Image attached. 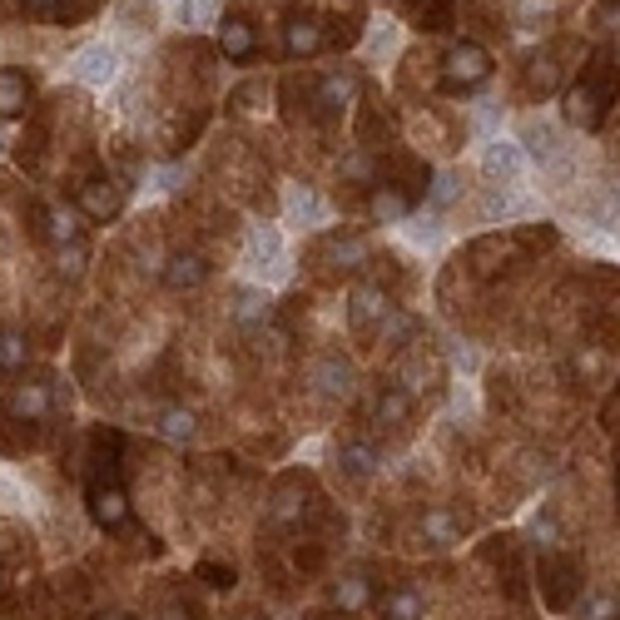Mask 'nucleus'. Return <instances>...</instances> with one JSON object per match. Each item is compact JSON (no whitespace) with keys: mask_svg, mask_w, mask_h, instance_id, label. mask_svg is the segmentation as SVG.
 <instances>
[{"mask_svg":"<svg viewBox=\"0 0 620 620\" xmlns=\"http://www.w3.org/2000/svg\"><path fill=\"white\" fill-rule=\"evenodd\" d=\"M268 95V85L263 80H248V85H239L234 90V110H258V100Z\"/></svg>","mask_w":620,"mask_h":620,"instance_id":"obj_31","label":"nucleus"},{"mask_svg":"<svg viewBox=\"0 0 620 620\" xmlns=\"http://www.w3.org/2000/svg\"><path fill=\"white\" fill-rule=\"evenodd\" d=\"M521 139L531 144V154H536V159H556V149H561V144H556V129H546V124H526V129H521Z\"/></svg>","mask_w":620,"mask_h":620,"instance_id":"obj_21","label":"nucleus"},{"mask_svg":"<svg viewBox=\"0 0 620 620\" xmlns=\"http://www.w3.org/2000/svg\"><path fill=\"white\" fill-rule=\"evenodd\" d=\"M611 95H616V75H611V60L601 55L586 75H581V85L566 95V115L576 124H601V115H606V105H611Z\"/></svg>","mask_w":620,"mask_h":620,"instance_id":"obj_1","label":"nucleus"},{"mask_svg":"<svg viewBox=\"0 0 620 620\" xmlns=\"http://www.w3.org/2000/svg\"><path fill=\"white\" fill-rule=\"evenodd\" d=\"M70 70H75L80 85H110V80L120 75V55H115L110 45H85Z\"/></svg>","mask_w":620,"mask_h":620,"instance_id":"obj_6","label":"nucleus"},{"mask_svg":"<svg viewBox=\"0 0 620 620\" xmlns=\"http://www.w3.org/2000/svg\"><path fill=\"white\" fill-rule=\"evenodd\" d=\"M159 620H184V611H164V616Z\"/></svg>","mask_w":620,"mask_h":620,"instance_id":"obj_39","label":"nucleus"},{"mask_svg":"<svg viewBox=\"0 0 620 620\" xmlns=\"http://www.w3.org/2000/svg\"><path fill=\"white\" fill-rule=\"evenodd\" d=\"M25 363V338L20 333H0V372H15Z\"/></svg>","mask_w":620,"mask_h":620,"instance_id":"obj_27","label":"nucleus"},{"mask_svg":"<svg viewBox=\"0 0 620 620\" xmlns=\"http://www.w3.org/2000/svg\"><path fill=\"white\" fill-rule=\"evenodd\" d=\"M194 412H184V407H169L164 417H159V437L164 442H174V447H184V442H194Z\"/></svg>","mask_w":620,"mask_h":620,"instance_id":"obj_16","label":"nucleus"},{"mask_svg":"<svg viewBox=\"0 0 620 620\" xmlns=\"http://www.w3.org/2000/svg\"><path fill=\"white\" fill-rule=\"evenodd\" d=\"M328 258L343 263V268H358V263L368 258V244H363V239H333V244H328Z\"/></svg>","mask_w":620,"mask_h":620,"instance_id":"obj_23","label":"nucleus"},{"mask_svg":"<svg viewBox=\"0 0 620 620\" xmlns=\"http://www.w3.org/2000/svg\"><path fill=\"white\" fill-rule=\"evenodd\" d=\"M407 209H412V199L397 194V189H387V184L368 199V214L377 219V224H397V219H407Z\"/></svg>","mask_w":620,"mask_h":620,"instance_id":"obj_15","label":"nucleus"},{"mask_svg":"<svg viewBox=\"0 0 620 620\" xmlns=\"http://www.w3.org/2000/svg\"><path fill=\"white\" fill-rule=\"evenodd\" d=\"M482 169H487V179L516 184V179H521V169H526V159H521V144H511V139H496L492 149L482 154Z\"/></svg>","mask_w":620,"mask_h":620,"instance_id":"obj_10","label":"nucleus"},{"mask_svg":"<svg viewBox=\"0 0 620 620\" xmlns=\"http://www.w3.org/2000/svg\"><path fill=\"white\" fill-rule=\"evenodd\" d=\"M313 377H318V392L323 397H353V387H358V377H353V368L343 358H323L313 368Z\"/></svg>","mask_w":620,"mask_h":620,"instance_id":"obj_12","label":"nucleus"},{"mask_svg":"<svg viewBox=\"0 0 620 620\" xmlns=\"http://www.w3.org/2000/svg\"><path fill=\"white\" fill-rule=\"evenodd\" d=\"M90 10H95V0H60V5H55V20H60V25H75V20H85Z\"/></svg>","mask_w":620,"mask_h":620,"instance_id":"obj_32","label":"nucleus"},{"mask_svg":"<svg viewBox=\"0 0 620 620\" xmlns=\"http://www.w3.org/2000/svg\"><path fill=\"white\" fill-rule=\"evenodd\" d=\"M248 268L258 273V278H268V283H278V278H288V263H283V239H278V229H253L248 234Z\"/></svg>","mask_w":620,"mask_h":620,"instance_id":"obj_4","label":"nucleus"},{"mask_svg":"<svg viewBox=\"0 0 620 620\" xmlns=\"http://www.w3.org/2000/svg\"><path fill=\"white\" fill-rule=\"evenodd\" d=\"M343 179H353V184H372V179H377V164H372L368 154H348V159H343Z\"/></svg>","mask_w":620,"mask_h":620,"instance_id":"obj_28","label":"nucleus"},{"mask_svg":"<svg viewBox=\"0 0 620 620\" xmlns=\"http://www.w3.org/2000/svg\"><path fill=\"white\" fill-rule=\"evenodd\" d=\"M457 189H462V184H457V174H437V184H432V194H427V199H432V209H447V204L457 199Z\"/></svg>","mask_w":620,"mask_h":620,"instance_id":"obj_30","label":"nucleus"},{"mask_svg":"<svg viewBox=\"0 0 620 620\" xmlns=\"http://www.w3.org/2000/svg\"><path fill=\"white\" fill-rule=\"evenodd\" d=\"M219 10V0H179V25H204Z\"/></svg>","mask_w":620,"mask_h":620,"instance_id":"obj_29","label":"nucleus"},{"mask_svg":"<svg viewBox=\"0 0 620 620\" xmlns=\"http://www.w3.org/2000/svg\"><path fill=\"white\" fill-rule=\"evenodd\" d=\"M601 30H620V0H606V5H596V15H591Z\"/></svg>","mask_w":620,"mask_h":620,"instance_id":"obj_35","label":"nucleus"},{"mask_svg":"<svg viewBox=\"0 0 620 620\" xmlns=\"http://www.w3.org/2000/svg\"><path fill=\"white\" fill-rule=\"evenodd\" d=\"M328 45V30H323V20L318 15H288V25H283V50L298 60V55H318Z\"/></svg>","mask_w":620,"mask_h":620,"instance_id":"obj_5","label":"nucleus"},{"mask_svg":"<svg viewBox=\"0 0 620 620\" xmlns=\"http://www.w3.org/2000/svg\"><path fill=\"white\" fill-rule=\"evenodd\" d=\"M120 204H124V184H115V179H90V184H80V209H85L95 224L115 219Z\"/></svg>","mask_w":620,"mask_h":620,"instance_id":"obj_7","label":"nucleus"},{"mask_svg":"<svg viewBox=\"0 0 620 620\" xmlns=\"http://www.w3.org/2000/svg\"><path fill=\"white\" fill-rule=\"evenodd\" d=\"M50 407H55V392H50L45 382H20V387L5 397V412H10V417H25V422L50 417Z\"/></svg>","mask_w":620,"mask_h":620,"instance_id":"obj_8","label":"nucleus"},{"mask_svg":"<svg viewBox=\"0 0 620 620\" xmlns=\"http://www.w3.org/2000/svg\"><path fill=\"white\" fill-rule=\"evenodd\" d=\"M581 616L611 620V616H620V601H616V596H596V601H586V611H581Z\"/></svg>","mask_w":620,"mask_h":620,"instance_id":"obj_34","label":"nucleus"},{"mask_svg":"<svg viewBox=\"0 0 620 620\" xmlns=\"http://www.w3.org/2000/svg\"><path fill=\"white\" fill-rule=\"evenodd\" d=\"M487 75H492V55H487L482 45L462 40V45H452V50H447V65H442V90H447V95H462V90L482 85Z\"/></svg>","mask_w":620,"mask_h":620,"instance_id":"obj_3","label":"nucleus"},{"mask_svg":"<svg viewBox=\"0 0 620 620\" xmlns=\"http://www.w3.org/2000/svg\"><path fill=\"white\" fill-rule=\"evenodd\" d=\"M616 487H620V472H616Z\"/></svg>","mask_w":620,"mask_h":620,"instance_id":"obj_40","label":"nucleus"},{"mask_svg":"<svg viewBox=\"0 0 620 620\" xmlns=\"http://www.w3.org/2000/svg\"><path fill=\"white\" fill-rule=\"evenodd\" d=\"M159 189H179V169H164L159 174Z\"/></svg>","mask_w":620,"mask_h":620,"instance_id":"obj_37","label":"nucleus"},{"mask_svg":"<svg viewBox=\"0 0 620 620\" xmlns=\"http://www.w3.org/2000/svg\"><path fill=\"white\" fill-rule=\"evenodd\" d=\"M234 318H239V323H248V328H253V323H263V318H268V298H263V293H239V303H234Z\"/></svg>","mask_w":620,"mask_h":620,"instance_id":"obj_25","label":"nucleus"},{"mask_svg":"<svg viewBox=\"0 0 620 620\" xmlns=\"http://www.w3.org/2000/svg\"><path fill=\"white\" fill-rule=\"evenodd\" d=\"M288 219L293 224H323V199L308 194V189H293L288 194Z\"/></svg>","mask_w":620,"mask_h":620,"instance_id":"obj_17","label":"nucleus"},{"mask_svg":"<svg viewBox=\"0 0 620 620\" xmlns=\"http://www.w3.org/2000/svg\"><path fill=\"white\" fill-rule=\"evenodd\" d=\"M45 234H50L60 248L80 244V224H75V214H70V209H50V214H45Z\"/></svg>","mask_w":620,"mask_h":620,"instance_id":"obj_19","label":"nucleus"},{"mask_svg":"<svg viewBox=\"0 0 620 620\" xmlns=\"http://www.w3.org/2000/svg\"><path fill=\"white\" fill-rule=\"evenodd\" d=\"M422 536H432L437 546H452V541H457V521H452L447 511H427V516H422Z\"/></svg>","mask_w":620,"mask_h":620,"instance_id":"obj_22","label":"nucleus"},{"mask_svg":"<svg viewBox=\"0 0 620 620\" xmlns=\"http://www.w3.org/2000/svg\"><path fill=\"white\" fill-rule=\"evenodd\" d=\"M60 273H65V278H80V273H85V244L60 248Z\"/></svg>","mask_w":620,"mask_h":620,"instance_id":"obj_33","label":"nucleus"},{"mask_svg":"<svg viewBox=\"0 0 620 620\" xmlns=\"http://www.w3.org/2000/svg\"><path fill=\"white\" fill-rule=\"evenodd\" d=\"M387 313H392V303H387L377 288H358V293H353V303H348V323H353L358 333L372 328V323L382 328V318H387Z\"/></svg>","mask_w":620,"mask_h":620,"instance_id":"obj_11","label":"nucleus"},{"mask_svg":"<svg viewBox=\"0 0 620 620\" xmlns=\"http://www.w3.org/2000/svg\"><path fill=\"white\" fill-rule=\"evenodd\" d=\"M0 576H5V571H0Z\"/></svg>","mask_w":620,"mask_h":620,"instance_id":"obj_41","label":"nucleus"},{"mask_svg":"<svg viewBox=\"0 0 620 620\" xmlns=\"http://www.w3.org/2000/svg\"><path fill=\"white\" fill-rule=\"evenodd\" d=\"M407 412H412V397H407V392L392 387V392L377 397V417H387V422H407Z\"/></svg>","mask_w":620,"mask_h":620,"instance_id":"obj_24","label":"nucleus"},{"mask_svg":"<svg viewBox=\"0 0 620 620\" xmlns=\"http://www.w3.org/2000/svg\"><path fill=\"white\" fill-rule=\"evenodd\" d=\"M199 576H209V586H224V591L234 586V571H229V566H204Z\"/></svg>","mask_w":620,"mask_h":620,"instance_id":"obj_36","label":"nucleus"},{"mask_svg":"<svg viewBox=\"0 0 620 620\" xmlns=\"http://www.w3.org/2000/svg\"><path fill=\"white\" fill-rule=\"evenodd\" d=\"M219 50H224V60H234V65H248V60H253L258 35H253V25H248L244 15H229V20L219 25Z\"/></svg>","mask_w":620,"mask_h":620,"instance_id":"obj_9","label":"nucleus"},{"mask_svg":"<svg viewBox=\"0 0 620 620\" xmlns=\"http://www.w3.org/2000/svg\"><path fill=\"white\" fill-rule=\"evenodd\" d=\"M382 616L387 620H422V596H417V591H392V596H382Z\"/></svg>","mask_w":620,"mask_h":620,"instance_id":"obj_18","label":"nucleus"},{"mask_svg":"<svg viewBox=\"0 0 620 620\" xmlns=\"http://www.w3.org/2000/svg\"><path fill=\"white\" fill-rule=\"evenodd\" d=\"M333 606H343V611H358V606H368V581H343L338 591H333Z\"/></svg>","mask_w":620,"mask_h":620,"instance_id":"obj_26","label":"nucleus"},{"mask_svg":"<svg viewBox=\"0 0 620 620\" xmlns=\"http://www.w3.org/2000/svg\"><path fill=\"white\" fill-rule=\"evenodd\" d=\"M60 0H25V10H55Z\"/></svg>","mask_w":620,"mask_h":620,"instance_id":"obj_38","label":"nucleus"},{"mask_svg":"<svg viewBox=\"0 0 620 620\" xmlns=\"http://www.w3.org/2000/svg\"><path fill=\"white\" fill-rule=\"evenodd\" d=\"M209 278V263L199 258V253H174L169 263H164V283L169 288H199Z\"/></svg>","mask_w":620,"mask_h":620,"instance_id":"obj_13","label":"nucleus"},{"mask_svg":"<svg viewBox=\"0 0 620 620\" xmlns=\"http://www.w3.org/2000/svg\"><path fill=\"white\" fill-rule=\"evenodd\" d=\"M25 105H30V80L20 70H0V120L25 115Z\"/></svg>","mask_w":620,"mask_h":620,"instance_id":"obj_14","label":"nucleus"},{"mask_svg":"<svg viewBox=\"0 0 620 620\" xmlns=\"http://www.w3.org/2000/svg\"><path fill=\"white\" fill-rule=\"evenodd\" d=\"M120 447V442H115ZM105 462V472H95V482H90V516L105 526V531H115L129 521V501H124V487L120 477H115V452L110 457H100Z\"/></svg>","mask_w":620,"mask_h":620,"instance_id":"obj_2","label":"nucleus"},{"mask_svg":"<svg viewBox=\"0 0 620 620\" xmlns=\"http://www.w3.org/2000/svg\"><path fill=\"white\" fill-rule=\"evenodd\" d=\"M343 467H348V472L363 482V477H372V472H377V452H372L368 442H348V447H343Z\"/></svg>","mask_w":620,"mask_h":620,"instance_id":"obj_20","label":"nucleus"}]
</instances>
